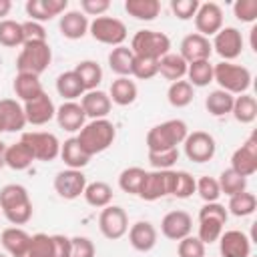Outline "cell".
<instances>
[{
    "mask_svg": "<svg viewBox=\"0 0 257 257\" xmlns=\"http://www.w3.org/2000/svg\"><path fill=\"white\" fill-rule=\"evenodd\" d=\"M0 211L14 227L26 225L32 219V201L24 185L8 183L0 189Z\"/></svg>",
    "mask_w": 257,
    "mask_h": 257,
    "instance_id": "cell-1",
    "label": "cell"
},
{
    "mask_svg": "<svg viewBox=\"0 0 257 257\" xmlns=\"http://www.w3.org/2000/svg\"><path fill=\"white\" fill-rule=\"evenodd\" d=\"M114 139H116V128L108 118L90 120L76 135L78 145L82 147V151L88 157H94V155L106 151L114 143Z\"/></svg>",
    "mask_w": 257,
    "mask_h": 257,
    "instance_id": "cell-2",
    "label": "cell"
},
{
    "mask_svg": "<svg viewBox=\"0 0 257 257\" xmlns=\"http://www.w3.org/2000/svg\"><path fill=\"white\" fill-rule=\"evenodd\" d=\"M189 135V126L181 118H169L161 124H155L147 133V149L149 153L157 151H167V149H177L183 145V141Z\"/></svg>",
    "mask_w": 257,
    "mask_h": 257,
    "instance_id": "cell-3",
    "label": "cell"
},
{
    "mask_svg": "<svg viewBox=\"0 0 257 257\" xmlns=\"http://www.w3.org/2000/svg\"><path fill=\"white\" fill-rule=\"evenodd\" d=\"M213 82L219 84L221 90L229 94H245L251 86V72L249 68L235 64V62H217L213 64Z\"/></svg>",
    "mask_w": 257,
    "mask_h": 257,
    "instance_id": "cell-4",
    "label": "cell"
},
{
    "mask_svg": "<svg viewBox=\"0 0 257 257\" xmlns=\"http://www.w3.org/2000/svg\"><path fill=\"white\" fill-rule=\"evenodd\" d=\"M52 62V48L46 42H24L18 56H16V68L18 72H28L40 76Z\"/></svg>",
    "mask_w": 257,
    "mask_h": 257,
    "instance_id": "cell-5",
    "label": "cell"
},
{
    "mask_svg": "<svg viewBox=\"0 0 257 257\" xmlns=\"http://www.w3.org/2000/svg\"><path fill=\"white\" fill-rule=\"evenodd\" d=\"M128 48L133 50L135 56L159 60L171 52V38L159 30H139L133 36Z\"/></svg>",
    "mask_w": 257,
    "mask_h": 257,
    "instance_id": "cell-6",
    "label": "cell"
},
{
    "mask_svg": "<svg viewBox=\"0 0 257 257\" xmlns=\"http://www.w3.org/2000/svg\"><path fill=\"white\" fill-rule=\"evenodd\" d=\"M20 141L30 149L34 161H54L56 157H60V141L56 135L46 133V131H28L22 133Z\"/></svg>",
    "mask_w": 257,
    "mask_h": 257,
    "instance_id": "cell-7",
    "label": "cell"
},
{
    "mask_svg": "<svg viewBox=\"0 0 257 257\" xmlns=\"http://www.w3.org/2000/svg\"><path fill=\"white\" fill-rule=\"evenodd\" d=\"M88 32L96 42L108 44V46H120L126 40V26L122 20H118L114 16L94 18L88 24Z\"/></svg>",
    "mask_w": 257,
    "mask_h": 257,
    "instance_id": "cell-8",
    "label": "cell"
},
{
    "mask_svg": "<svg viewBox=\"0 0 257 257\" xmlns=\"http://www.w3.org/2000/svg\"><path fill=\"white\" fill-rule=\"evenodd\" d=\"M183 147H185L187 159L193 163H209L217 153V143H215L213 135H209L205 131L189 133L187 139L183 141Z\"/></svg>",
    "mask_w": 257,
    "mask_h": 257,
    "instance_id": "cell-9",
    "label": "cell"
},
{
    "mask_svg": "<svg viewBox=\"0 0 257 257\" xmlns=\"http://www.w3.org/2000/svg\"><path fill=\"white\" fill-rule=\"evenodd\" d=\"M173 169L169 171H147L145 181L141 185L139 197L143 201H159L163 197H169L173 191Z\"/></svg>",
    "mask_w": 257,
    "mask_h": 257,
    "instance_id": "cell-10",
    "label": "cell"
},
{
    "mask_svg": "<svg viewBox=\"0 0 257 257\" xmlns=\"http://www.w3.org/2000/svg\"><path fill=\"white\" fill-rule=\"evenodd\" d=\"M213 50L223 58V62H231L243 52V34L235 26H223L211 42Z\"/></svg>",
    "mask_w": 257,
    "mask_h": 257,
    "instance_id": "cell-11",
    "label": "cell"
},
{
    "mask_svg": "<svg viewBox=\"0 0 257 257\" xmlns=\"http://www.w3.org/2000/svg\"><path fill=\"white\" fill-rule=\"evenodd\" d=\"M98 229L100 233L110 239V241H116L120 237L126 235L128 231V217H126V211L118 205H108L100 211L98 215Z\"/></svg>",
    "mask_w": 257,
    "mask_h": 257,
    "instance_id": "cell-12",
    "label": "cell"
},
{
    "mask_svg": "<svg viewBox=\"0 0 257 257\" xmlns=\"http://www.w3.org/2000/svg\"><path fill=\"white\" fill-rule=\"evenodd\" d=\"M84 189H86V177L78 169H64L58 171L54 177V191L58 193V197L66 201L78 199L84 193Z\"/></svg>",
    "mask_w": 257,
    "mask_h": 257,
    "instance_id": "cell-13",
    "label": "cell"
},
{
    "mask_svg": "<svg viewBox=\"0 0 257 257\" xmlns=\"http://www.w3.org/2000/svg\"><path fill=\"white\" fill-rule=\"evenodd\" d=\"M195 28L197 34L209 38L215 36L223 28V10L217 2H203L195 14Z\"/></svg>",
    "mask_w": 257,
    "mask_h": 257,
    "instance_id": "cell-14",
    "label": "cell"
},
{
    "mask_svg": "<svg viewBox=\"0 0 257 257\" xmlns=\"http://www.w3.org/2000/svg\"><path fill=\"white\" fill-rule=\"evenodd\" d=\"M231 169L241 177H251L257 171V139L251 135L235 153L231 155Z\"/></svg>",
    "mask_w": 257,
    "mask_h": 257,
    "instance_id": "cell-15",
    "label": "cell"
},
{
    "mask_svg": "<svg viewBox=\"0 0 257 257\" xmlns=\"http://www.w3.org/2000/svg\"><path fill=\"white\" fill-rule=\"evenodd\" d=\"M193 229V219L187 211H169L163 219H161V233L171 239V241H181L187 235H191Z\"/></svg>",
    "mask_w": 257,
    "mask_h": 257,
    "instance_id": "cell-16",
    "label": "cell"
},
{
    "mask_svg": "<svg viewBox=\"0 0 257 257\" xmlns=\"http://www.w3.org/2000/svg\"><path fill=\"white\" fill-rule=\"evenodd\" d=\"M219 253L221 257H251V239L239 229L223 231L219 237Z\"/></svg>",
    "mask_w": 257,
    "mask_h": 257,
    "instance_id": "cell-17",
    "label": "cell"
},
{
    "mask_svg": "<svg viewBox=\"0 0 257 257\" xmlns=\"http://www.w3.org/2000/svg\"><path fill=\"white\" fill-rule=\"evenodd\" d=\"M179 54L181 58L191 64V62H197V60H209L211 52H213V46H211V40L193 32V34H187L183 40H181V46H179Z\"/></svg>",
    "mask_w": 257,
    "mask_h": 257,
    "instance_id": "cell-18",
    "label": "cell"
},
{
    "mask_svg": "<svg viewBox=\"0 0 257 257\" xmlns=\"http://www.w3.org/2000/svg\"><path fill=\"white\" fill-rule=\"evenodd\" d=\"M24 114H26V122L28 124H34V126H42L46 122H50L56 114V106L52 102V98L42 92L38 98L30 100V102H24Z\"/></svg>",
    "mask_w": 257,
    "mask_h": 257,
    "instance_id": "cell-19",
    "label": "cell"
},
{
    "mask_svg": "<svg viewBox=\"0 0 257 257\" xmlns=\"http://www.w3.org/2000/svg\"><path fill=\"white\" fill-rule=\"evenodd\" d=\"M26 14L34 22H46L56 16H62L68 8V0H28L26 2Z\"/></svg>",
    "mask_w": 257,
    "mask_h": 257,
    "instance_id": "cell-20",
    "label": "cell"
},
{
    "mask_svg": "<svg viewBox=\"0 0 257 257\" xmlns=\"http://www.w3.org/2000/svg\"><path fill=\"white\" fill-rule=\"evenodd\" d=\"M54 118H56L58 126L68 133H76L86 124V114H84L80 102H76V100H64L56 108Z\"/></svg>",
    "mask_w": 257,
    "mask_h": 257,
    "instance_id": "cell-21",
    "label": "cell"
},
{
    "mask_svg": "<svg viewBox=\"0 0 257 257\" xmlns=\"http://www.w3.org/2000/svg\"><path fill=\"white\" fill-rule=\"evenodd\" d=\"M128 241L133 245V249L141 251V253H149L151 249H155L159 233L157 227L151 221H137L128 227Z\"/></svg>",
    "mask_w": 257,
    "mask_h": 257,
    "instance_id": "cell-22",
    "label": "cell"
},
{
    "mask_svg": "<svg viewBox=\"0 0 257 257\" xmlns=\"http://www.w3.org/2000/svg\"><path fill=\"white\" fill-rule=\"evenodd\" d=\"M0 122L4 133H20L28 124L24 106L16 98H0Z\"/></svg>",
    "mask_w": 257,
    "mask_h": 257,
    "instance_id": "cell-23",
    "label": "cell"
},
{
    "mask_svg": "<svg viewBox=\"0 0 257 257\" xmlns=\"http://www.w3.org/2000/svg\"><path fill=\"white\" fill-rule=\"evenodd\" d=\"M80 106L84 110V114L90 118V120H96V118H106L108 112H110V96L108 92L104 90H88L80 96Z\"/></svg>",
    "mask_w": 257,
    "mask_h": 257,
    "instance_id": "cell-24",
    "label": "cell"
},
{
    "mask_svg": "<svg viewBox=\"0 0 257 257\" xmlns=\"http://www.w3.org/2000/svg\"><path fill=\"white\" fill-rule=\"evenodd\" d=\"M88 18L80 10H68L58 20V30L68 40H80L88 32Z\"/></svg>",
    "mask_w": 257,
    "mask_h": 257,
    "instance_id": "cell-25",
    "label": "cell"
},
{
    "mask_svg": "<svg viewBox=\"0 0 257 257\" xmlns=\"http://www.w3.org/2000/svg\"><path fill=\"white\" fill-rule=\"evenodd\" d=\"M12 88H14V94H16L22 102H30V100L38 98V96L44 92L42 82H40V76L28 74V72H18V74L14 76Z\"/></svg>",
    "mask_w": 257,
    "mask_h": 257,
    "instance_id": "cell-26",
    "label": "cell"
},
{
    "mask_svg": "<svg viewBox=\"0 0 257 257\" xmlns=\"http://www.w3.org/2000/svg\"><path fill=\"white\" fill-rule=\"evenodd\" d=\"M137 94H139V88H137V82L131 80L128 76H118L112 80L110 84V90H108V96H110V102L118 104V106H128L137 100Z\"/></svg>",
    "mask_w": 257,
    "mask_h": 257,
    "instance_id": "cell-27",
    "label": "cell"
},
{
    "mask_svg": "<svg viewBox=\"0 0 257 257\" xmlns=\"http://www.w3.org/2000/svg\"><path fill=\"white\" fill-rule=\"evenodd\" d=\"M0 241H2V247L6 249V253L10 257H22V253L28 247L30 235L22 227H6L0 235Z\"/></svg>",
    "mask_w": 257,
    "mask_h": 257,
    "instance_id": "cell-28",
    "label": "cell"
},
{
    "mask_svg": "<svg viewBox=\"0 0 257 257\" xmlns=\"http://www.w3.org/2000/svg\"><path fill=\"white\" fill-rule=\"evenodd\" d=\"M60 159L64 161V165L68 169H78V171L84 169L88 165V161H90V157L78 145L76 137H70L64 143H60Z\"/></svg>",
    "mask_w": 257,
    "mask_h": 257,
    "instance_id": "cell-29",
    "label": "cell"
},
{
    "mask_svg": "<svg viewBox=\"0 0 257 257\" xmlns=\"http://www.w3.org/2000/svg\"><path fill=\"white\" fill-rule=\"evenodd\" d=\"M4 163H6V167H10L12 171H26V169L34 163V157H32L30 149H28L22 141H18V143L6 145Z\"/></svg>",
    "mask_w": 257,
    "mask_h": 257,
    "instance_id": "cell-30",
    "label": "cell"
},
{
    "mask_svg": "<svg viewBox=\"0 0 257 257\" xmlns=\"http://www.w3.org/2000/svg\"><path fill=\"white\" fill-rule=\"evenodd\" d=\"M159 74L171 82L183 80L187 76V62L177 52H169L163 58H159Z\"/></svg>",
    "mask_w": 257,
    "mask_h": 257,
    "instance_id": "cell-31",
    "label": "cell"
},
{
    "mask_svg": "<svg viewBox=\"0 0 257 257\" xmlns=\"http://www.w3.org/2000/svg\"><path fill=\"white\" fill-rule=\"evenodd\" d=\"M72 70L80 78V82L84 86V92L96 90L98 84L102 82V68H100V64L96 60H80Z\"/></svg>",
    "mask_w": 257,
    "mask_h": 257,
    "instance_id": "cell-32",
    "label": "cell"
},
{
    "mask_svg": "<svg viewBox=\"0 0 257 257\" xmlns=\"http://www.w3.org/2000/svg\"><path fill=\"white\" fill-rule=\"evenodd\" d=\"M133 62H135V54L128 46L120 44L114 46L108 54V68L116 74V76H131L133 70Z\"/></svg>",
    "mask_w": 257,
    "mask_h": 257,
    "instance_id": "cell-33",
    "label": "cell"
},
{
    "mask_svg": "<svg viewBox=\"0 0 257 257\" xmlns=\"http://www.w3.org/2000/svg\"><path fill=\"white\" fill-rule=\"evenodd\" d=\"M84 201L94 207V209H104L110 205L112 201V189L108 183L104 181H94V183H86V189L82 193Z\"/></svg>",
    "mask_w": 257,
    "mask_h": 257,
    "instance_id": "cell-34",
    "label": "cell"
},
{
    "mask_svg": "<svg viewBox=\"0 0 257 257\" xmlns=\"http://www.w3.org/2000/svg\"><path fill=\"white\" fill-rule=\"evenodd\" d=\"M124 10L128 16H133L135 20H145L151 22L159 16L161 12V2L159 0H126L124 2Z\"/></svg>",
    "mask_w": 257,
    "mask_h": 257,
    "instance_id": "cell-35",
    "label": "cell"
},
{
    "mask_svg": "<svg viewBox=\"0 0 257 257\" xmlns=\"http://www.w3.org/2000/svg\"><path fill=\"white\" fill-rule=\"evenodd\" d=\"M231 114H233V118H235L237 122H241V124H251V122L257 118V100H255V96H251V94H247V92L235 96Z\"/></svg>",
    "mask_w": 257,
    "mask_h": 257,
    "instance_id": "cell-36",
    "label": "cell"
},
{
    "mask_svg": "<svg viewBox=\"0 0 257 257\" xmlns=\"http://www.w3.org/2000/svg\"><path fill=\"white\" fill-rule=\"evenodd\" d=\"M56 92L64 100H76L78 96L84 94V86L74 70H66V72L58 74V78H56Z\"/></svg>",
    "mask_w": 257,
    "mask_h": 257,
    "instance_id": "cell-37",
    "label": "cell"
},
{
    "mask_svg": "<svg viewBox=\"0 0 257 257\" xmlns=\"http://www.w3.org/2000/svg\"><path fill=\"white\" fill-rule=\"evenodd\" d=\"M233 100H235L233 94H229V92H225V90H221V88H215V90H211V92L207 94V98H205V108H207V112L213 114V116H225V114L231 112Z\"/></svg>",
    "mask_w": 257,
    "mask_h": 257,
    "instance_id": "cell-38",
    "label": "cell"
},
{
    "mask_svg": "<svg viewBox=\"0 0 257 257\" xmlns=\"http://www.w3.org/2000/svg\"><path fill=\"white\" fill-rule=\"evenodd\" d=\"M193 96H195V88L189 84V80H175L167 90V100L175 108L189 106L193 102Z\"/></svg>",
    "mask_w": 257,
    "mask_h": 257,
    "instance_id": "cell-39",
    "label": "cell"
},
{
    "mask_svg": "<svg viewBox=\"0 0 257 257\" xmlns=\"http://www.w3.org/2000/svg\"><path fill=\"white\" fill-rule=\"evenodd\" d=\"M187 78L193 88L209 86L213 82V64L209 60H197L187 64Z\"/></svg>",
    "mask_w": 257,
    "mask_h": 257,
    "instance_id": "cell-40",
    "label": "cell"
},
{
    "mask_svg": "<svg viewBox=\"0 0 257 257\" xmlns=\"http://www.w3.org/2000/svg\"><path fill=\"white\" fill-rule=\"evenodd\" d=\"M255 209H257V197L249 191H243V193L229 197L227 213H231L235 217H249L255 213Z\"/></svg>",
    "mask_w": 257,
    "mask_h": 257,
    "instance_id": "cell-41",
    "label": "cell"
},
{
    "mask_svg": "<svg viewBox=\"0 0 257 257\" xmlns=\"http://www.w3.org/2000/svg\"><path fill=\"white\" fill-rule=\"evenodd\" d=\"M145 175H147V171L141 169V167H126V169H122L120 175H118L120 191L139 197V191H141V185L145 181Z\"/></svg>",
    "mask_w": 257,
    "mask_h": 257,
    "instance_id": "cell-42",
    "label": "cell"
},
{
    "mask_svg": "<svg viewBox=\"0 0 257 257\" xmlns=\"http://www.w3.org/2000/svg\"><path fill=\"white\" fill-rule=\"evenodd\" d=\"M0 44L6 48H16L24 44V34H22V22L4 18L0 20Z\"/></svg>",
    "mask_w": 257,
    "mask_h": 257,
    "instance_id": "cell-43",
    "label": "cell"
},
{
    "mask_svg": "<svg viewBox=\"0 0 257 257\" xmlns=\"http://www.w3.org/2000/svg\"><path fill=\"white\" fill-rule=\"evenodd\" d=\"M219 189H221V195H227V197H233L237 193H243L247 191V179L241 177L239 173H235L231 167L225 169L221 175H219Z\"/></svg>",
    "mask_w": 257,
    "mask_h": 257,
    "instance_id": "cell-44",
    "label": "cell"
},
{
    "mask_svg": "<svg viewBox=\"0 0 257 257\" xmlns=\"http://www.w3.org/2000/svg\"><path fill=\"white\" fill-rule=\"evenodd\" d=\"M22 257H52V235L46 233L30 235L28 247L22 253Z\"/></svg>",
    "mask_w": 257,
    "mask_h": 257,
    "instance_id": "cell-45",
    "label": "cell"
},
{
    "mask_svg": "<svg viewBox=\"0 0 257 257\" xmlns=\"http://www.w3.org/2000/svg\"><path fill=\"white\" fill-rule=\"evenodd\" d=\"M195 183H197V179L193 175H189L187 171H175L173 173V191H171V197L189 199L195 193Z\"/></svg>",
    "mask_w": 257,
    "mask_h": 257,
    "instance_id": "cell-46",
    "label": "cell"
},
{
    "mask_svg": "<svg viewBox=\"0 0 257 257\" xmlns=\"http://www.w3.org/2000/svg\"><path fill=\"white\" fill-rule=\"evenodd\" d=\"M223 231H225V223H221L217 219H209V217H199V233H197V237L205 245H211V243L219 241Z\"/></svg>",
    "mask_w": 257,
    "mask_h": 257,
    "instance_id": "cell-47",
    "label": "cell"
},
{
    "mask_svg": "<svg viewBox=\"0 0 257 257\" xmlns=\"http://www.w3.org/2000/svg\"><path fill=\"white\" fill-rule=\"evenodd\" d=\"M157 74H159V60L135 56L131 76H135V78H139V80H151V78H155Z\"/></svg>",
    "mask_w": 257,
    "mask_h": 257,
    "instance_id": "cell-48",
    "label": "cell"
},
{
    "mask_svg": "<svg viewBox=\"0 0 257 257\" xmlns=\"http://www.w3.org/2000/svg\"><path fill=\"white\" fill-rule=\"evenodd\" d=\"M195 193H199V197L205 203H215L221 197V189H219V181L213 177H201L195 183Z\"/></svg>",
    "mask_w": 257,
    "mask_h": 257,
    "instance_id": "cell-49",
    "label": "cell"
},
{
    "mask_svg": "<svg viewBox=\"0 0 257 257\" xmlns=\"http://www.w3.org/2000/svg\"><path fill=\"white\" fill-rule=\"evenodd\" d=\"M205 243L197 235H187L177 243V255L179 257H205Z\"/></svg>",
    "mask_w": 257,
    "mask_h": 257,
    "instance_id": "cell-50",
    "label": "cell"
},
{
    "mask_svg": "<svg viewBox=\"0 0 257 257\" xmlns=\"http://www.w3.org/2000/svg\"><path fill=\"white\" fill-rule=\"evenodd\" d=\"M177 161H179V149H167V151L149 153V163L153 165L155 171H169Z\"/></svg>",
    "mask_w": 257,
    "mask_h": 257,
    "instance_id": "cell-51",
    "label": "cell"
},
{
    "mask_svg": "<svg viewBox=\"0 0 257 257\" xmlns=\"http://www.w3.org/2000/svg\"><path fill=\"white\" fill-rule=\"evenodd\" d=\"M199 4V0H171V10L179 20H191L195 18Z\"/></svg>",
    "mask_w": 257,
    "mask_h": 257,
    "instance_id": "cell-52",
    "label": "cell"
},
{
    "mask_svg": "<svg viewBox=\"0 0 257 257\" xmlns=\"http://www.w3.org/2000/svg\"><path fill=\"white\" fill-rule=\"evenodd\" d=\"M233 14L241 22H255L257 20V0H237L233 4Z\"/></svg>",
    "mask_w": 257,
    "mask_h": 257,
    "instance_id": "cell-53",
    "label": "cell"
},
{
    "mask_svg": "<svg viewBox=\"0 0 257 257\" xmlns=\"http://www.w3.org/2000/svg\"><path fill=\"white\" fill-rule=\"evenodd\" d=\"M94 253H96L94 243L88 237L82 235L70 237V257H94Z\"/></svg>",
    "mask_w": 257,
    "mask_h": 257,
    "instance_id": "cell-54",
    "label": "cell"
},
{
    "mask_svg": "<svg viewBox=\"0 0 257 257\" xmlns=\"http://www.w3.org/2000/svg\"><path fill=\"white\" fill-rule=\"evenodd\" d=\"M22 34H24V42H46V30L40 22L34 20L22 22Z\"/></svg>",
    "mask_w": 257,
    "mask_h": 257,
    "instance_id": "cell-55",
    "label": "cell"
},
{
    "mask_svg": "<svg viewBox=\"0 0 257 257\" xmlns=\"http://www.w3.org/2000/svg\"><path fill=\"white\" fill-rule=\"evenodd\" d=\"M110 8L108 0H80V12L84 16H104V12Z\"/></svg>",
    "mask_w": 257,
    "mask_h": 257,
    "instance_id": "cell-56",
    "label": "cell"
},
{
    "mask_svg": "<svg viewBox=\"0 0 257 257\" xmlns=\"http://www.w3.org/2000/svg\"><path fill=\"white\" fill-rule=\"evenodd\" d=\"M199 217H209V219H217V221H221V223H227V219H229V213H227V209H225V205H221V203H205L201 209H199Z\"/></svg>",
    "mask_w": 257,
    "mask_h": 257,
    "instance_id": "cell-57",
    "label": "cell"
},
{
    "mask_svg": "<svg viewBox=\"0 0 257 257\" xmlns=\"http://www.w3.org/2000/svg\"><path fill=\"white\" fill-rule=\"evenodd\" d=\"M52 257H70V237L52 235Z\"/></svg>",
    "mask_w": 257,
    "mask_h": 257,
    "instance_id": "cell-58",
    "label": "cell"
},
{
    "mask_svg": "<svg viewBox=\"0 0 257 257\" xmlns=\"http://www.w3.org/2000/svg\"><path fill=\"white\" fill-rule=\"evenodd\" d=\"M12 10V2L10 0H0V20H4V16H8Z\"/></svg>",
    "mask_w": 257,
    "mask_h": 257,
    "instance_id": "cell-59",
    "label": "cell"
},
{
    "mask_svg": "<svg viewBox=\"0 0 257 257\" xmlns=\"http://www.w3.org/2000/svg\"><path fill=\"white\" fill-rule=\"evenodd\" d=\"M4 155H6V143L0 141V169L6 167V163H4Z\"/></svg>",
    "mask_w": 257,
    "mask_h": 257,
    "instance_id": "cell-60",
    "label": "cell"
},
{
    "mask_svg": "<svg viewBox=\"0 0 257 257\" xmlns=\"http://www.w3.org/2000/svg\"><path fill=\"white\" fill-rule=\"evenodd\" d=\"M255 34H257V26L251 28V48L257 52V40H255Z\"/></svg>",
    "mask_w": 257,
    "mask_h": 257,
    "instance_id": "cell-61",
    "label": "cell"
},
{
    "mask_svg": "<svg viewBox=\"0 0 257 257\" xmlns=\"http://www.w3.org/2000/svg\"><path fill=\"white\" fill-rule=\"evenodd\" d=\"M0 257H10V255L8 253H0Z\"/></svg>",
    "mask_w": 257,
    "mask_h": 257,
    "instance_id": "cell-62",
    "label": "cell"
},
{
    "mask_svg": "<svg viewBox=\"0 0 257 257\" xmlns=\"http://www.w3.org/2000/svg\"><path fill=\"white\" fill-rule=\"evenodd\" d=\"M0 133H4V126H2V122H0Z\"/></svg>",
    "mask_w": 257,
    "mask_h": 257,
    "instance_id": "cell-63",
    "label": "cell"
},
{
    "mask_svg": "<svg viewBox=\"0 0 257 257\" xmlns=\"http://www.w3.org/2000/svg\"><path fill=\"white\" fill-rule=\"evenodd\" d=\"M0 213H2V211H0Z\"/></svg>",
    "mask_w": 257,
    "mask_h": 257,
    "instance_id": "cell-64",
    "label": "cell"
}]
</instances>
